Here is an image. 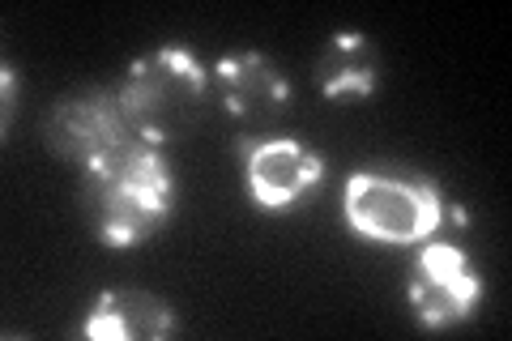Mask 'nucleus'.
Wrapping results in <instances>:
<instances>
[{
    "label": "nucleus",
    "mask_w": 512,
    "mask_h": 341,
    "mask_svg": "<svg viewBox=\"0 0 512 341\" xmlns=\"http://www.w3.org/2000/svg\"><path fill=\"white\" fill-rule=\"evenodd\" d=\"M171 329V303L150 290H103L82 320L90 341H163Z\"/></svg>",
    "instance_id": "nucleus-8"
},
{
    "label": "nucleus",
    "mask_w": 512,
    "mask_h": 341,
    "mask_svg": "<svg viewBox=\"0 0 512 341\" xmlns=\"http://www.w3.org/2000/svg\"><path fill=\"white\" fill-rule=\"evenodd\" d=\"M13 124V69H5V128Z\"/></svg>",
    "instance_id": "nucleus-10"
},
{
    "label": "nucleus",
    "mask_w": 512,
    "mask_h": 341,
    "mask_svg": "<svg viewBox=\"0 0 512 341\" xmlns=\"http://www.w3.org/2000/svg\"><path fill=\"white\" fill-rule=\"evenodd\" d=\"M380 81L376 47L359 30H338L316 56V90L325 99H367Z\"/></svg>",
    "instance_id": "nucleus-9"
},
{
    "label": "nucleus",
    "mask_w": 512,
    "mask_h": 341,
    "mask_svg": "<svg viewBox=\"0 0 512 341\" xmlns=\"http://www.w3.org/2000/svg\"><path fill=\"white\" fill-rule=\"evenodd\" d=\"M342 218L359 239L372 243H427L444 226V192L423 175L359 171L346 180Z\"/></svg>",
    "instance_id": "nucleus-3"
},
{
    "label": "nucleus",
    "mask_w": 512,
    "mask_h": 341,
    "mask_svg": "<svg viewBox=\"0 0 512 341\" xmlns=\"http://www.w3.org/2000/svg\"><path fill=\"white\" fill-rule=\"evenodd\" d=\"M244 150V184L256 209L286 214L325 180V158L299 137H261L239 141Z\"/></svg>",
    "instance_id": "nucleus-5"
},
{
    "label": "nucleus",
    "mask_w": 512,
    "mask_h": 341,
    "mask_svg": "<svg viewBox=\"0 0 512 341\" xmlns=\"http://www.w3.org/2000/svg\"><path fill=\"white\" fill-rule=\"evenodd\" d=\"M82 201L107 248H137L167 222L175 175L167 154L146 137H128L82 167Z\"/></svg>",
    "instance_id": "nucleus-1"
},
{
    "label": "nucleus",
    "mask_w": 512,
    "mask_h": 341,
    "mask_svg": "<svg viewBox=\"0 0 512 341\" xmlns=\"http://www.w3.org/2000/svg\"><path fill=\"white\" fill-rule=\"evenodd\" d=\"M478 299H483V273L470 261V252L444 239L423 243L410 273L414 320L423 329H448V324L470 320Z\"/></svg>",
    "instance_id": "nucleus-4"
},
{
    "label": "nucleus",
    "mask_w": 512,
    "mask_h": 341,
    "mask_svg": "<svg viewBox=\"0 0 512 341\" xmlns=\"http://www.w3.org/2000/svg\"><path fill=\"white\" fill-rule=\"evenodd\" d=\"M205 94H210V77H205L201 60L188 47L167 43L128 64L120 103L137 137L163 145L167 137L197 120Z\"/></svg>",
    "instance_id": "nucleus-2"
},
{
    "label": "nucleus",
    "mask_w": 512,
    "mask_h": 341,
    "mask_svg": "<svg viewBox=\"0 0 512 341\" xmlns=\"http://www.w3.org/2000/svg\"><path fill=\"white\" fill-rule=\"evenodd\" d=\"M214 81H218V99L227 107V116L248 128H265L291 111V81L261 52H239V56L218 60Z\"/></svg>",
    "instance_id": "nucleus-7"
},
{
    "label": "nucleus",
    "mask_w": 512,
    "mask_h": 341,
    "mask_svg": "<svg viewBox=\"0 0 512 341\" xmlns=\"http://www.w3.org/2000/svg\"><path fill=\"white\" fill-rule=\"evenodd\" d=\"M133 133V124L124 116V103H120V90H82V94H69L60 99L43 120V141L47 150H56L60 158H73V162H86L99 158L111 145H120Z\"/></svg>",
    "instance_id": "nucleus-6"
}]
</instances>
